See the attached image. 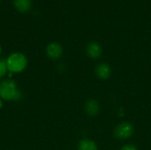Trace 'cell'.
<instances>
[{"instance_id": "1", "label": "cell", "mask_w": 151, "mask_h": 150, "mask_svg": "<svg viewBox=\"0 0 151 150\" xmlns=\"http://www.w3.org/2000/svg\"><path fill=\"white\" fill-rule=\"evenodd\" d=\"M0 98L6 101H18L21 98V92L13 80L6 79L0 82Z\"/></svg>"}, {"instance_id": "2", "label": "cell", "mask_w": 151, "mask_h": 150, "mask_svg": "<svg viewBox=\"0 0 151 150\" xmlns=\"http://www.w3.org/2000/svg\"><path fill=\"white\" fill-rule=\"evenodd\" d=\"M6 66L8 72L11 73H19L23 72L27 65V59L26 56L19 52L11 54L6 59Z\"/></svg>"}, {"instance_id": "3", "label": "cell", "mask_w": 151, "mask_h": 150, "mask_svg": "<svg viewBox=\"0 0 151 150\" xmlns=\"http://www.w3.org/2000/svg\"><path fill=\"white\" fill-rule=\"evenodd\" d=\"M134 132V126L129 122H121L118 124L114 130H113V135L116 139L120 141H125L132 137Z\"/></svg>"}, {"instance_id": "4", "label": "cell", "mask_w": 151, "mask_h": 150, "mask_svg": "<svg viewBox=\"0 0 151 150\" xmlns=\"http://www.w3.org/2000/svg\"><path fill=\"white\" fill-rule=\"evenodd\" d=\"M63 47L58 42H51L46 47V53L51 59H58L63 55Z\"/></svg>"}, {"instance_id": "5", "label": "cell", "mask_w": 151, "mask_h": 150, "mask_svg": "<svg viewBox=\"0 0 151 150\" xmlns=\"http://www.w3.org/2000/svg\"><path fill=\"white\" fill-rule=\"evenodd\" d=\"M95 73L97 78H99L100 80H105L110 78L111 74V68L109 64L105 62H102L96 65L95 69Z\"/></svg>"}, {"instance_id": "6", "label": "cell", "mask_w": 151, "mask_h": 150, "mask_svg": "<svg viewBox=\"0 0 151 150\" xmlns=\"http://www.w3.org/2000/svg\"><path fill=\"white\" fill-rule=\"evenodd\" d=\"M87 55L91 59H98L102 55V47L96 42H91L88 44L86 49Z\"/></svg>"}, {"instance_id": "7", "label": "cell", "mask_w": 151, "mask_h": 150, "mask_svg": "<svg viewBox=\"0 0 151 150\" xmlns=\"http://www.w3.org/2000/svg\"><path fill=\"white\" fill-rule=\"evenodd\" d=\"M84 110L87 115L90 117H95L97 116L100 112V104L95 99H88L84 104Z\"/></svg>"}, {"instance_id": "8", "label": "cell", "mask_w": 151, "mask_h": 150, "mask_svg": "<svg viewBox=\"0 0 151 150\" xmlns=\"http://www.w3.org/2000/svg\"><path fill=\"white\" fill-rule=\"evenodd\" d=\"M78 150H98V147L93 140L86 138L79 141Z\"/></svg>"}, {"instance_id": "9", "label": "cell", "mask_w": 151, "mask_h": 150, "mask_svg": "<svg viewBox=\"0 0 151 150\" xmlns=\"http://www.w3.org/2000/svg\"><path fill=\"white\" fill-rule=\"evenodd\" d=\"M13 4L19 11L24 13L30 10L32 2L31 0H13Z\"/></svg>"}, {"instance_id": "10", "label": "cell", "mask_w": 151, "mask_h": 150, "mask_svg": "<svg viewBox=\"0 0 151 150\" xmlns=\"http://www.w3.org/2000/svg\"><path fill=\"white\" fill-rule=\"evenodd\" d=\"M7 66H6V62L4 60L0 59V79L4 77L7 73Z\"/></svg>"}, {"instance_id": "11", "label": "cell", "mask_w": 151, "mask_h": 150, "mask_svg": "<svg viewBox=\"0 0 151 150\" xmlns=\"http://www.w3.org/2000/svg\"><path fill=\"white\" fill-rule=\"evenodd\" d=\"M120 150H138L137 147L133 144H126L123 147H121Z\"/></svg>"}, {"instance_id": "12", "label": "cell", "mask_w": 151, "mask_h": 150, "mask_svg": "<svg viewBox=\"0 0 151 150\" xmlns=\"http://www.w3.org/2000/svg\"><path fill=\"white\" fill-rule=\"evenodd\" d=\"M2 107H3V102H2V99L0 98V110L2 109Z\"/></svg>"}, {"instance_id": "13", "label": "cell", "mask_w": 151, "mask_h": 150, "mask_svg": "<svg viewBox=\"0 0 151 150\" xmlns=\"http://www.w3.org/2000/svg\"><path fill=\"white\" fill-rule=\"evenodd\" d=\"M1 51H2V48H1V45H0V54H1Z\"/></svg>"}]
</instances>
